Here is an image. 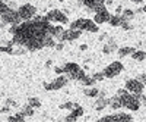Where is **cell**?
<instances>
[{
    "mask_svg": "<svg viewBox=\"0 0 146 122\" xmlns=\"http://www.w3.org/2000/svg\"><path fill=\"white\" fill-rule=\"evenodd\" d=\"M2 19V25H19L21 24V18L18 15V10L13 9H7L5 13L0 16Z\"/></svg>",
    "mask_w": 146,
    "mask_h": 122,
    "instance_id": "cell-3",
    "label": "cell"
},
{
    "mask_svg": "<svg viewBox=\"0 0 146 122\" xmlns=\"http://www.w3.org/2000/svg\"><path fill=\"white\" fill-rule=\"evenodd\" d=\"M9 7H7V5L6 3H3V2H0V16H2L3 13H5V12L7 10Z\"/></svg>",
    "mask_w": 146,
    "mask_h": 122,
    "instance_id": "cell-28",
    "label": "cell"
},
{
    "mask_svg": "<svg viewBox=\"0 0 146 122\" xmlns=\"http://www.w3.org/2000/svg\"><path fill=\"white\" fill-rule=\"evenodd\" d=\"M34 107H31L29 104L23 107V111H22V116H32L34 115V111H32Z\"/></svg>",
    "mask_w": 146,
    "mask_h": 122,
    "instance_id": "cell-25",
    "label": "cell"
},
{
    "mask_svg": "<svg viewBox=\"0 0 146 122\" xmlns=\"http://www.w3.org/2000/svg\"><path fill=\"white\" fill-rule=\"evenodd\" d=\"M56 50H63V47H64V44H63V41H60V43H57L56 46Z\"/></svg>",
    "mask_w": 146,
    "mask_h": 122,
    "instance_id": "cell-32",
    "label": "cell"
},
{
    "mask_svg": "<svg viewBox=\"0 0 146 122\" xmlns=\"http://www.w3.org/2000/svg\"><path fill=\"white\" fill-rule=\"evenodd\" d=\"M82 5H83L85 10L89 12V13L95 12V0H82Z\"/></svg>",
    "mask_w": 146,
    "mask_h": 122,
    "instance_id": "cell-18",
    "label": "cell"
},
{
    "mask_svg": "<svg viewBox=\"0 0 146 122\" xmlns=\"http://www.w3.org/2000/svg\"><path fill=\"white\" fill-rule=\"evenodd\" d=\"M73 107H75V104H73L72 102H67L64 104H60V109H73Z\"/></svg>",
    "mask_w": 146,
    "mask_h": 122,
    "instance_id": "cell-29",
    "label": "cell"
},
{
    "mask_svg": "<svg viewBox=\"0 0 146 122\" xmlns=\"http://www.w3.org/2000/svg\"><path fill=\"white\" fill-rule=\"evenodd\" d=\"M83 115V109L82 107H79V106H75V111L72 109V113L66 118L67 121H76L79 116H82Z\"/></svg>",
    "mask_w": 146,
    "mask_h": 122,
    "instance_id": "cell-13",
    "label": "cell"
},
{
    "mask_svg": "<svg viewBox=\"0 0 146 122\" xmlns=\"http://www.w3.org/2000/svg\"><path fill=\"white\" fill-rule=\"evenodd\" d=\"M79 49H80V50H86V49H88V46H86V44H82Z\"/></svg>",
    "mask_w": 146,
    "mask_h": 122,
    "instance_id": "cell-37",
    "label": "cell"
},
{
    "mask_svg": "<svg viewBox=\"0 0 146 122\" xmlns=\"http://www.w3.org/2000/svg\"><path fill=\"white\" fill-rule=\"evenodd\" d=\"M145 80H146V77H145V74H140V75H139V78H137V81H140L142 84H145Z\"/></svg>",
    "mask_w": 146,
    "mask_h": 122,
    "instance_id": "cell-33",
    "label": "cell"
},
{
    "mask_svg": "<svg viewBox=\"0 0 146 122\" xmlns=\"http://www.w3.org/2000/svg\"><path fill=\"white\" fill-rule=\"evenodd\" d=\"M130 56L133 57V60H136V62H143L145 57H146V55H145V52H143V50H135Z\"/></svg>",
    "mask_w": 146,
    "mask_h": 122,
    "instance_id": "cell-19",
    "label": "cell"
},
{
    "mask_svg": "<svg viewBox=\"0 0 146 122\" xmlns=\"http://www.w3.org/2000/svg\"><path fill=\"white\" fill-rule=\"evenodd\" d=\"M82 21H83V18H80V19H78V21H75V22H72V24H70V30H80Z\"/></svg>",
    "mask_w": 146,
    "mask_h": 122,
    "instance_id": "cell-27",
    "label": "cell"
},
{
    "mask_svg": "<svg viewBox=\"0 0 146 122\" xmlns=\"http://www.w3.org/2000/svg\"><path fill=\"white\" fill-rule=\"evenodd\" d=\"M108 106L111 107V109H114V111L120 109V107H121V100H120V97H118V96H114V97H111V99H108Z\"/></svg>",
    "mask_w": 146,
    "mask_h": 122,
    "instance_id": "cell-15",
    "label": "cell"
},
{
    "mask_svg": "<svg viewBox=\"0 0 146 122\" xmlns=\"http://www.w3.org/2000/svg\"><path fill=\"white\" fill-rule=\"evenodd\" d=\"M28 104H29L31 107H40V106H41V102H40L38 99H35V97H31V99L28 100Z\"/></svg>",
    "mask_w": 146,
    "mask_h": 122,
    "instance_id": "cell-26",
    "label": "cell"
},
{
    "mask_svg": "<svg viewBox=\"0 0 146 122\" xmlns=\"http://www.w3.org/2000/svg\"><path fill=\"white\" fill-rule=\"evenodd\" d=\"M126 90H127L130 94L137 96V94H142V93H143L145 84H142V82L137 81V80H129V81L126 82Z\"/></svg>",
    "mask_w": 146,
    "mask_h": 122,
    "instance_id": "cell-7",
    "label": "cell"
},
{
    "mask_svg": "<svg viewBox=\"0 0 146 122\" xmlns=\"http://www.w3.org/2000/svg\"><path fill=\"white\" fill-rule=\"evenodd\" d=\"M67 78L66 77H58V78H56L53 82H50V84H48V82H45L44 84V88L45 90H60V88H63V87H66V85H67Z\"/></svg>",
    "mask_w": 146,
    "mask_h": 122,
    "instance_id": "cell-8",
    "label": "cell"
},
{
    "mask_svg": "<svg viewBox=\"0 0 146 122\" xmlns=\"http://www.w3.org/2000/svg\"><path fill=\"white\" fill-rule=\"evenodd\" d=\"M51 65H53V62H51V60H48V62H47V63H45V66H47V68H50V66H51Z\"/></svg>",
    "mask_w": 146,
    "mask_h": 122,
    "instance_id": "cell-38",
    "label": "cell"
},
{
    "mask_svg": "<svg viewBox=\"0 0 146 122\" xmlns=\"http://www.w3.org/2000/svg\"><path fill=\"white\" fill-rule=\"evenodd\" d=\"M63 32H64V30H63L62 25H51V27H50V31H48L50 37H53L54 40H58V41H62Z\"/></svg>",
    "mask_w": 146,
    "mask_h": 122,
    "instance_id": "cell-12",
    "label": "cell"
},
{
    "mask_svg": "<svg viewBox=\"0 0 146 122\" xmlns=\"http://www.w3.org/2000/svg\"><path fill=\"white\" fill-rule=\"evenodd\" d=\"M120 97V100H121V107H126L129 109V111H137V109L140 107V102L139 99L135 96V94H130L129 91L123 96H118Z\"/></svg>",
    "mask_w": 146,
    "mask_h": 122,
    "instance_id": "cell-2",
    "label": "cell"
},
{
    "mask_svg": "<svg viewBox=\"0 0 146 122\" xmlns=\"http://www.w3.org/2000/svg\"><path fill=\"white\" fill-rule=\"evenodd\" d=\"M121 18L126 19V21L133 19V18H135V10H131V9H126V10H123V12H121Z\"/></svg>",
    "mask_w": 146,
    "mask_h": 122,
    "instance_id": "cell-21",
    "label": "cell"
},
{
    "mask_svg": "<svg viewBox=\"0 0 146 122\" xmlns=\"http://www.w3.org/2000/svg\"><path fill=\"white\" fill-rule=\"evenodd\" d=\"M124 66L121 62H113V63H110L105 69H104V78H114L117 75H120L121 72H123Z\"/></svg>",
    "mask_w": 146,
    "mask_h": 122,
    "instance_id": "cell-4",
    "label": "cell"
},
{
    "mask_svg": "<svg viewBox=\"0 0 146 122\" xmlns=\"http://www.w3.org/2000/svg\"><path fill=\"white\" fill-rule=\"evenodd\" d=\"M9 121H23V116H22V113L15 115V116H9Z\"/></svg>",
    "mask_w": 146,
    "mask_h": 122,
    "instance_id": "cell-31",
    "label": "cell"
},
{
    "mask_svg": "<svg viewBox=\"0 0 146 122\" xmlns=\"http://www.w3.org/2000/svg\"><path fill=\"white\" fill-rule=\"evenodd\" d=\"M133 52H135V49H133V47H121V49H118V50H117V55H118L120 59H123V57L130 56Z\"/></svg>",
    "mask_w": 146,
    "mask_h": 122,
    "instance_id": "cell-14",
    "label": "cell"
},
{
    "mask_svg": "<svg viewBox=\"0 0 146 122\" xmlns=\"http://www.w3.org/2000/svg\"><path fill=\"white\" fill-rule=\"evenodd\" d=\"M83 93H85V96H88V97H96V96L100 94L98 88H96V87H92V85H91V88H86Z\"/></svg>",
    "mask_w": 146,
    "mask_h": 122,
    "instance_id": "cell-22",
    "label": "cell"
},
{
    "mask_svg": "<svg viewBox=\"0 0 146 122\" xmlns=\"http://www.w3.org/2000/svg\"><path fill=\"white\" fill-rule=\"evenodd\" d=\"M80 82L85 85V87H91V85H94V84H95V80H94V78H91V77H88V75H83V77H82V80H80Z\"/></svg>",
    "mask_w": 146,
    "mask_h": 122,
    "instance_id": "cell-23",
    "label": "cell"
},
{
    "mask_svg": "<svg viewBox=\"0 0 146 122\" xmlns=\"http://www.w3.org/2000/svg\"><path fill=\"white\" fill-rule=\"evenodd\" d=\"M82 35L80 30H67L62 35V41H75Z\"/></svg>",
    "mask_w": 146,
    "mask_h": 122,
    "instance_id": "cell-9",
    "label": "cell"
},
{
    "mask_svg": "<svg viewBox=\"0 0 146 122\" xmlns=\"http://www.w3.org/2000/svg\"><path fill=\"white\" fill-rule=\"evenodd\" d=\"M108 22H110V25H111V27H120L121 25V16L111 15V16H110V19H108Z\"/></svg>",
    "mask_w": 146,
    "mask_h": 122,
    "instance_id": "cell-20",
    "label": "cell"
},
{
    "mask_svg": "<svg viewBox=\"0 0 146 122\" xmlns=\"http://www.w3.org/2000/svg\"><path fill=\"white\" fill-rule=\"evenodd\" d=\"M2 112H5V113L9 112V107H3V109H2Z\"/></svg>",
    "mask_w": 146,
    "mask_h": 122,
    "instance_id": "cell-39",
    "label": "cell"
},
{
    "mask_svg": "<svg viewBox=\"0 0 146 122\" xmlns=\"http://www.w3.org/2000/svg\"><path fill=\"white\" fill-rule=\"evenodd\" d=\"M110 16H111V15L108 13V10H107V9H104V10H100V12H95L94 22L96 24V25H101V24H105V22H108Z\"/></svg>",
    "mask_w": 146,
    "mask_h": 122,
    "instance_id": "cell-10",
    "label": "cell"
},
{
    "mask_svg": "<svg viewBox=\"0 0 146 122\" xmlns=\"http://www.w3.org/2000/svg\"><path fill=\"white\" fill-rule=\"evenodd\" d=\"M45 19H47L48 22H57V24H62V25H66V24L69 22L66 13H63L62 10H57V9L48 12L47 16H45Z\"/></svg>",
    "mask_w": 146,
    "mask_h": 122,
    "instance_id": "cell-6",
    "label": "cell"
},
{
    "mask_svg": "<svg viewBox=\"0 0 146 122\" xmlns=\"http://www.w3.org/2000/svg\"><path fill=\"white\" fill-rule=\"evenodd\" d=\"M95 81H102L104 80V74L102 72H98V74H94V77H92Z\"/></svg>",
    "mask_w": 146,
    "mask_h": 122,
    "instance_id": "cell-30",
    "label": "cell"
},
{
    "mask_svg": "<svg viewBox=\"0 0 146 122\" xmlns=\"http://www.w3.org/2000/svg\"><path fill=\"white\" fill-rule=\"evenodd\" d=\"M115 49H117V44H115V41H114V40H110V43L104 46L102 52H104V55H111V53L115 50Z\"/></svg>",
    "mask_w": 146,
    "mask_h": 122,
    "instance_id": "cell-17",
    "label": "cell"
},
{
    "mask_svg": "<svg viewBox=\"0 0 146 122\" xmlns=\"http://www.w3.org/2000/svg\"><path fill=\"white\" fill-rule=\"evenodd\" d=\"M104 9H107L104 0H95V12H100V10H104Z\"/></svg>",
    "mask_w": 146,
    "mask_h": 122,
    "instance_id": "cell-24",
    "label": "cell"
},
{
    "mask_svg": "<svg viewBox=\"0 0 146 122\" xmlns=\"http://www.w3.org/2000/svg\"><path fill=\"white\" fill-rule=\"evenodd\" d=\"M56 74H63V68H56Z\"/></svg>",
    "mask_w": 146,
    "mask_h": 122,
    "instance_id": "cell-34",
    "label": "cell"
},
{
    "mask_svg": "<svg viewBox=\"0 0 146 122\" xmlns=\"http://www.w3.org/2000/svg\"><path fill=\"white\" fill-rule=\"evenodd\" d=\"M133 3H137V5H142L143 3V0H131Z\"/></svg>",
    "mask_w": 146,
    "mask_h": 122,
    "instance_id": "cell-36",
    "label": "cell"
},
{
    "mask_svg": "<svg viewBox=\"0 0 146 122\" xmlns=\"http://www.w3.org/2000/svg\"><path fill=\"white\" fill-rule=\"evenodd\" d=\"M18 15L21 21H31L36 15V7L32 5H23L18 9Z\"/></svg>",
    "mask_w": 146,
    "mask_h": 122,
    "instance_id": "cell-5",
    "label": "cell"
},
{
    "mask_svg": "<svg viewBox=\"0 0 146 122\" xmlns=\"http://www.w3.org/2000/svg\"><path fill=\"white\" fill-rule=\"evenodd\" d=\"M98 25L91 21V19H83L82 21V27H80V31H88V32H98Z\"/></svg>",
    "mask_w": 146,
    "mask_h": 122,
    "instance_id": "cell-11",
    "label": "cell"
},
{
    "mask_svg": "<svg viewBox=\"0 0 146 122\" xmlns=\"http://www.w3.org/2000/svg\"><path fill=\"white\" fill-rule=\"evenodd\" d=\"M108 106V100L105 99L104 96H101L100 99H96V102H95V109L96 111H102V109H105Z\"/></svg>",
    "mask_w": 146,
    "mask_h": 122,
    "instance_id": "cell-16",
    "label": "cell"
},
{
    "mask_svg": "<svg viewBox=\"0 0 146 122\" xmlns=\"http://www.w3.org/2000/svg\"><path fill=\"white\" fill-rule=\"evenodd\" d=\"M115 12H117V13L120 15V13H121V12H123V7H121V6H118V7L115 9Z\"/></svg>",
    "mask_w": 146,
    "mask_h": 122,
    "instance_id": "cell-35",
    "label": "cell"
},
{
    "mask_svg": "<svg viewBox=\"0 0 146 122\" xmlns=\"http://www.w3.org/2000/svg\"><path fill=\"white\" fill-rule=\"evenodd\" d=\"M63 74L66 75L67 80H73V81H80L82 77L85 75V72L82 71V68L78 63H66L63 68Z\"/></svg>",
    "mask_w": 146,
    "mask_h": 122,
    "instance_id": "cell-1",
    "label": "cell"
}]
</instances>
